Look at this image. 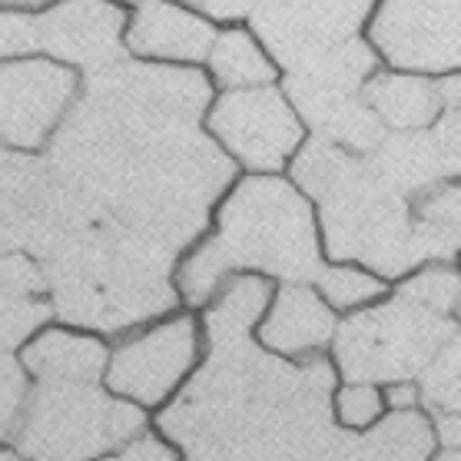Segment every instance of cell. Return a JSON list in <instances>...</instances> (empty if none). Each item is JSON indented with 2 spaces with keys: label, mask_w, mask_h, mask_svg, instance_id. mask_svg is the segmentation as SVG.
Instances as JSON below:
<instances>
[{
  "label": "cell",
  "mask_w": 461,
  "mask_h": 461,
  "mask_svg": "<svg viewBox=\"0 0 461 461\" xmlns=\"http://www.w3.org/2000/svg\"><path fill=\"white\" fill-rule=\"evenodd\" d=\"M206 104L210 84L193 70L116 60L86 77L47 163L94 212L179 252L236 173L200 133Z\"/></svg>",
  "instance_id": "1"
},
{
  "label": "cell",
  "mask_w": 461,
  "mask_h": 461,
  "mask_svg": "<svg viewBox=\"0 0 461 461\" xmlns=\"http://www.w3.org/2000/svg\"><path fill=\"white\" fill-rule=\"evenodd\" d=\"M336 368L240 339H206V358L159 415L186 461H366L362 431L336 421Z\"/></svg>",
  "instance_id": "2"
},
{
  "label": "cell",
  "mask_w": 461,
  "mask_h": 461,
  "mask_svg": "<svg viewBox=\"0 0 461 461\" xmlns=\"http://www.w3.org/2000/svg\"><path fill=\"white\" fill-rule=\"evenodd\" d=\"M173 256L167 246L90 212L41 266L63 322L116 336L176 305Z\"/></svg>",
  "instance_id": "3"
},
{
  "label": "cell",
  "mask_w": 461,
  "mask_h": 461,
  "mask_svg": "<svg viewBox=\"0 0 461 461\" xmlns=\"http://www.w3.org/2000/svg\"><path fill=\"white\" fill-rule=\"evenodd\" d=\"M293 176L319 200L332 259L366 262L388 279L435 259L411 203L388 186L366 157L312 137L295 157Z\"/></svg>",
  "instance_id": "4"
},
{
  "label": "cell",
  "mask_w": 461,
  "mask_h": 461,
  "mask_svg": "<svg viewBox=\"0 0 461 461\" xmlns=\"http://www.w3.org/2000/svg\"><path fill=\"white\" fill-rule=\"evenodd\" d=\"M236 269H262L285 283L319 279V240L309 203L279 176H252L222 203L216 236L203 242L179 269V293L203 305Z\"/></svg>",
  "instance_id": "5"
},
{
  "label": "cell",
  "mask_w": 461,
  "mask_h": 461,
  "mask_svg": "<svg viewBox=\"0 0 461 461\" xmlns=\"http://www.w3.org/2000/svg\"><path fill=\"white\" fill-rule=\"evenodd\" d=\"M147 431L137 402L96 382H37L23 402L14 445L27 461H94Z\"/></svg>",
  "instance_id": "6"
},
{
  "label": "cell",
  "mask_w": 461,
  "mask_h": 461,
  "mask_svg": "<svg viewBox=\"0 0 461 461\" xmlns=\"http://www.w3.org/2000/svg\"><path fill=\"white\" fill-rule=\"evenodd\" d=\"M451 336V315L431 312L395 293L388 303L348 315L339 325L332 339V366L346 382H419Z\"/></svg>",
  "instance_id": "7"
},
{
  "label": "cell",
  "mask_w": 461,
  "mask_h": 461,
  "mask_svg": "<svg viewBox=\"0 0 461 461\" xmlns=\"http://www.w3.org/2000/svg\"><path fill=\"white\" fill-rule=\"evenodd\" d=\"M90 212L57 179L47 157L0 143V256L23 252L47 259Z\"/></svg>",
  "instance_id": "8"
},
{
  "label": "cell",
  "mask_w": 461,
  "mask_h": 461,
  "mask_svg": "<svg viewBox=\"0 0 461 461\" xmlns=\"http://www.w3.org/2000/svg\"><path fill=\"white\" fill-rule=\"evenodd\" d=\"M203 329L189 315H173L126 336L110 352L106 362V388L140 409H153L183 385V378L200 362Z\"/></svg>",
  "instance_id": "9"
},
{
  "label": "cell",
  "mask_w": 461,
  "mask_h": 461,
  "mask_svg": "<svg viewBox=\"0 0 461 461\" xmlns=\"http://www.w3.org/2000/svg\"><path fill=\"white\" fill-rule=\"evenodd\" d=\"M372 0H256L252 31L279 67L299 70L339 43L356 41Z\"/></svg>",
  "instance_id": "10"
},
{
  "label": "cell",
  "mask_w": 461,
  "mask_h": 461,
  "mask_svg": "<svg viewBox=\"0 0 461 461\" xmlns=\"http://www.w3.org/2000/svg\"><path fill=\"white\" fill-rule=\"evenodd\" d=\"M372 41L409 74L461 70V0H382Z\"/></svg>",
  "instance_id": "11"
},
{
  "label": "cell",
  "mask_w": 461,
  "mask_h": 461,
  "mask_svg": "<svg viewBox=\"0 0 461 461\" xmlns=\"http://www.w3.org/2000/svg\"><path fill=\"white\" fill-rule=\"evenodd\" d=\"M210 130L242 167L273 173L303 143V123L276 86L230 90L210 110Z\"/></svg>",
  "instance_id": "12"
},
{
  "label": "cell",
  "mask_w": 461,
  "mask_h": 461,
  "mask_svg": "<svg viewBox=\"0 0 461 461\" xmlns=\"http://www.w3.org/2000/svg\"><path fill=\"white\" fill-rule=\"evenodd\" d=\"M77 77L50 60L0 63V143L41 149L77 104Z\"/></svg>",
  "instance_id": "13"
},
{
  "label": "cell",
  "mask_w": 461,
  "mask_h": 461,
  "mask_svg": "<svg viewBox=\"0 0 461 461\" xmlns=\"http://www.w3.org/2000/svg\"><path fill=\"white\" fill-rule=\"evenodd\" d=\"M123 21L126 14L110 0H63L53 11L33 17V37L37 50L96 74L123 60Z\"/></svg>",
  "instance_id": "14"
},
{
  "label": "cell",
  "mask_w": 461,
  "mask_h": 461,
  "mask_svg": "<svg viewBox=\"0 0 461 461\" xmlns=\"http://www.w3.org/2000/svg\"><path fill=\"white\" fill-rule=\"evenodd\" d=\"M285 96L293 100L305 123L312 126L315 137L329 140L348 153L368 157L385 140V126L372 113V106L362 100V94H348V90L322 86L299 74H289Z\"/></svg>",
  "instance_id": "15"
},
{
  "label": "cell",
  "mask_w": 461,
  "mask_h": 461,
  "mask_svg": "<svg viewBox=\"0 0 461 461\" xmlns=\"http://www.w3.org/2000/svg\"><path fill=\"white\" fill-rule=\"evenodd\" d=\"M336 315L309 283H285L259 322V346L283 358H315L336 339Z\"/></svg>",
  "instance_id": "16"
},
{
  "label": "cell",
  "mask_w": 461,
  "mask_h": 461,
  "mask_svg": "<svg viewBox=\"0 0 461 461\" xmlns=\"http://www.w3.org/2000/svg\"><path fill=\"white\" fill-rule=\"evenodd\" d=\"M53 312L43 266L23 252L0 256V352L21 348Z\"/></svg>",
  "instance_id": "17"
},
{
  "label": "cell",
  "mask_w": 461,
  "mask_h": 461,
  "mask_svg": "<svg viewBox=\"0 0 461 461\" xmlns=\"http://www.w3.org/2000/svg\"><path fill=\"white\" fill-rule=\"evenodd\" d=\"M216 33L196 14L173 7L169 0H143L126 33V47L140 57L203 60L212 53Z\"/></svg>",
  "instance_id": "18"
},
{
  "label": "cell",
  "mask_w": 461,
  "mask_h": 461,
  "mask_svg": "<svg viewBox=\"0 0 461 461\" xmlns=\"http://www.w3.org/2000/svg\"><path fill=\"white\" fill-rule=\"evenodd\" d=\"M368 167L385 179L388 186L402 193L405 200H415L421 193L435 189L448 179V163L441 153V143L429 130H409V133H385V140L368 153Z\"/></svg>",
  "instance_id": "19"
},
{
  "label": "cell",
  "mask_w": 461,
  "mask_h": 461,
  "mask_svg": "<svg viewBox=\"0 0 461 461\" xmlns=\"http://www.w3.org/2000/svg\"><path fill=\"white\" fill-rule=\"evenodd\" d=\"M110 352L100 339L50 329L21 348V366L33 382H100Z\"/></svg>",
  "instance_id": "20"
},
{
  "label": "cell",
  "mask_w": 461,
  "mask_h": 461,
  "mask_svg": "<svg viewBox=\"0 0 461 461\" xmlns=\"http://www.w3.org/2000/svg\"><path fill=\"white\" fill-rule=\"evenodd\" d=\"M362 100L372 106V113L382 120L392 133H409V130H429L441 116L438 84L415 74H375L362 86Z\"/></svg>",
  "instance_id": "21"
},
{
  "label": "cell",
  "mask_w": 461,
  "mask_h": 461,
  "mask_svg": "<svg viewBox=\"0 0 461 461\" xmlns=\"http://www.w3.org/2000/svg\"><path fill=\"white\" fill-rule=\"evenodd\" d=\"M273 303L269 283L259 276H240L216 293V303L206 312L203 339H240L252 336V329L262 322L266 305Z\"/></svg>",
  "instance_id": "22"
},
{
  "label": "cell",
  "mask_w": 461,
  "mask_h": 461,
  "mask_svg": "<svg viewBox=\"0 0 461 461\" xmlns=\"http://www.w3.org/2000/svg\"><path fill=\"white\" fill-rule=\"evenodd\" d=\"M212 74L226 90H246V86H266L276 77L273 63L266 60L259 43L246 31H222L210 53Z\"/></svg>",
  "instance_id": "23"
},
{
  "label": "cell",
  "mask_w": 461,
  "mask_h": 461,
  "mask_svg": "<svg viewBox=\"0 0 461 461\" xmlns=\"http://www.w3.org/2000/svg\"><path fill=\"white\" fill-rule=\"evenodd\" d=\"M411 212L431 242L435 259H451L461 249V183H438L411 200Z\"/></svg>",
  "instance_id": "24"
},
{
  "label": "cell",
  "mask_w": 461,
  "mask_h": 461,
  "mask_svg": "<svg viewBox=\"0 0 461 461\" xmlns=\"http://www.w3.org/2000/svg\"><path fill=\"white\" fill-rule=\"evenodd\" d=\"M421 402L431 411H461V332L455 329V336L441 346L425 372L419 378Z\"/></svg>",
  "instance_id": "25"
},
{
  "label": "cell",
  "mask_w": 461,
  "mask_h": 461,
  "mask_svg": "<svg viewBox=\"0 0 461 461\" xmlns=\"http://www.w3.org/2000/svg\"><path fill=\"white\" fill-rule=\"evenodd\" d=\"M319 293L332 309H362V305L375 303L378 295L385 293L382 279L352 266H329L319 273Z\"/></svg>",
  "instance_id": "26"
},
{
  "label": "cell",
  "mask_w": 461,
  "mask_h": 461,
  "mask_svg": "<svg viewBox=\"0 0 461 461\" xmlns=\"http://www.w3.org/2000/svg\"><path fill=\"white\" fill-rule=\"evenodd\" d=\"M399 293L411 303L425 305L438 315H455L461 305V273H455L451 266H429L415 273L405 285H399Z\"/></svg>",
  "instance_id": "27"
},
{
  "label": "cell",
  "mask_w": 461,
  "mask_h": 461,
  "mask_svg": "<svg viewBox=\"0 0 461 461\" xmlns=\"http://www.w3.org/2000/svg\"><path fill=\"white\" fill-rule=\"evenodd\" d=\"M336 421L348 431L372 429L385 415V392L372 382H346L332 399Z\"/></svg>",
  "instance_id": "28"
},
{
  "label": "cell",
  "mask_w": 461,
  "mask_h": 461,
  "mask_svg": "<svg viewBox=\"0 0 461 461\" xmlns=\"http://www.w3.org/2000/svg\"><path fill=\"white\" fill-rule=\"evenodd\" d=\"M27 372L21 362H14L11 352H0V441L14 438V429L21 421L23 402H27Z\"/></svg>",
  "instance_id": "29"
},
{
  "label": "cell",
  "mask_w": 461,
  "mask_h": 461,
  "mask_svg": "<svg viewBox=\"0 0 461 461\" xmlns=\"http://www.w3.org/2000/svg\"><path fill=\"white\" fill-rule=\"evenodd\" d=\"M94 461H179V458L167 441H159V438H153V435L143 431L140 438H133L130 445H123L116 455H104V458H94Z\"/></svg>",
  "instance_id": "30"
},
{
  "label": "cell",
  "mask_w": 461,
  "mask_h": 461,
  "mask_svg": "<svg viewBox=\"0 0 461 461\" xmlns=\"http://www.w3.org/2000/svg\"><path fill=\"white\" fill-rule=\"evenodd\" d=\"M435 137L441 143V153H445V163H448L451 173L461 176V110H445L435 126Z\"/></svg>",
  "instance_id": "31"
},
{
  "label": "cell",
  "mask_w": 461,
  "mask_h": 461,
  "mask_svg": "<svg viewBox=\"0 0 461 461\" xmlns=\"http://www.w3.org/2000/svg\"><path fill=\"white\" fill-rule=\"evenodd\" d=\"M438 448H461V411H431Z\"/></svg>",
  "instance_id": "32"
},
{
  "label": "cell",
  "mask_w": 461,
  "mask_h": 461,
  "mask_svg": "<svg viewBox=\"0 0 461 461\" xmlns=\"http://www.w3.org/2000/svg\"><path fill=\"white\" fill-rule=\"evenodd\" d=\"M186 4L200 7L210 17H220V21H240V17H249L256 0H186Z\"/></svg>",
  "instance_id": "33"
},
{
  "label": "cell",
  "mask_w": 461,
  "mask_h": 461,
  "mask_svg": "<svg viewBox=\"0 0 461 461\" xmlns=\"http://www.w3.org/2000/svg\"><path fill=\"white\" fill-rule=\"evenodd\" d=\"M419 405H421V392L415 382H395V385L385 388V409L388 411L419 409Z\"/></svg>",
  "instance_id": "34"
},
{
  "label": "cell",
  "mask_w": 461,
  "mask_h": 461,
  "mask_svg": "<svg viewBox=\"0 0 461 461\" xmlns=\"http://www.w3.org/2000/svg\"><path fill=\"white\" fill-rule=\"evenodd\" d=\"M438 90H441V104H445V110H461V74L441 80Z\"/></svg>",
  "instance_id": "35"
},
{
  "label": "cell",
  "mask_w": 461,
  "mask_h": 461,
  "mask_svg": "<svg viewBox=\"0 0 461 461\" xmlns=\"http://www.w3.org/2000/svg\"><path fill=\"white\" fill-rule=\"evenodd\" d=\"M429 461H461V448H441Z\"/></svg>",
  "instance_id": "36"
},
{
  "label": "cell",
  "mask_w": 461,
  "mask_h": 461,
  "mask_svg": "<svg viewBox=\"0 0 461 461\" xmlns=\"http://www.w3.org/2000/svg\"><path fill=\"white\" fill-rule=\"evenodd\" d=\"M0 461H27L21 451H11V448H0Z\"/></svg>",
  "instance_id": "37"
},
{
  "label": "cell",
  "mask_w": 461,
  "mask_h": 461,
  "mask_svg": "<svg viewBox=\"0 0 461 461\" xmlns=\"http://www.w3.org/2000/svg\"><path fill=\"white\" fill-rule=\"evenodd\" d=\"M0 4H17V7H37V4H47V0H0Z\"/></svg>",
  "instance_id": "38"
},
{
  "label": "cell",
  "mask_w": 461,
  "mask_h": 461,
  "mask_svg": "<svg viewBox=\"0 0 461 461\" xmlns=\"http://www.w3.org/2000/svg\"><path fill=\"white\" fill-rule=\"evenodd\" d=\"M0 57H4V47H0Z\"/></svg>",
  "instance_id": "39"
},
{
  "label": "cell",
  "mask_w": 461,
  "mask_h": 461,
  "mask_svg": "<svg viewBox=\"0 0 461 461\" xmlns=\"http://www.w3.org/2000/svg\"><path fill=\"white\" fill-rule=\"evenodd\" d=\"M458 315H461V305H458Z\"/></svg>",
  "instance_id": "40"
}]
</instances>
